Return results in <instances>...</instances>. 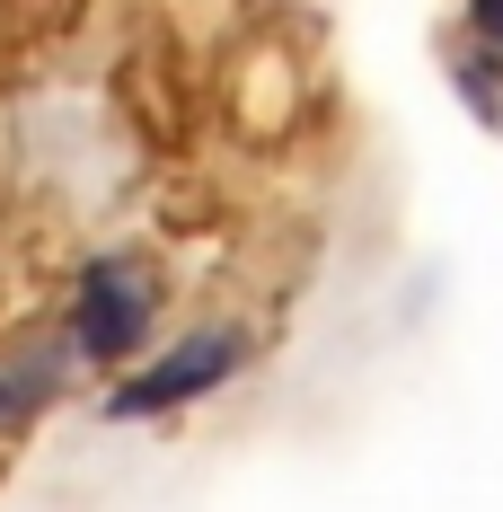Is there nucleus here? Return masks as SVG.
Wrapping results in <instances>:
<instances>
[{"label": "nucleus", "instance_id": "obj_3", "mask_svg": "<svg viewBox=\"0 0 503 512\" xmlns=\"http://www.w3.org/2000/svg\"><path fill=\"white\" fill-rule=\"evenodd\" d=\"M53 398V354H27V362H0V424H27V415Z\"/></svg>", "mask_w": 503, "mask_h": 512}, {"label": "nucleus", "instance_id": "obj_2", "mask_svg": "<svg viewBox=\"0 0 503 512\" xmlns=\"http://www.w3.org/2000/svg\"><path fill=\"white\" fill-rule=\"evenodd\" d=\"M239 371V336H195V345H177L168 362H151L142 380H124L115 398H106V415H159V407H186V398H203V389H221Z\"/></svg>", "mask_w": 503, "mask_h": 512}, {"label": "nucleus", "instance_id": "obj_1", "mask_svg": "<svg viewBox=\"0 0 503 512\" xmlns=\"http://www.w3.org/2000/svg\"><path fill=\"white\" fill-rule=\"evenodd\" d=\"M151 274L142 265H124V256H106V265H89L80 274V301H71V345L89 362H124V354H142V336H151Z\"/></svg>", "mask_w": 503, "mask_h": 512}, {"label": "nucleus", "instance_id": "obj_4", "mask_svg": "<svg viewBox=\"0 0 503 512\" xmlns=\"http://www.w3.org/2000/svg\"><path fill=\"white\" fill-rule=\"evenodd\" d=\"M468 9H477V27H486V36H503V0H468Z\"/></svg>", "mask_w": 503, "mask_h": 512}]
</instances>
